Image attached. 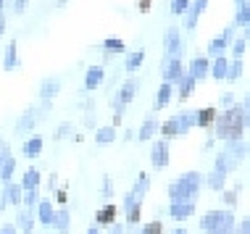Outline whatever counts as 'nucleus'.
Returning a JSON list of instances; mask_svg holds the SVG:
<instances>
[{
	"mask_svg": "<svg viewBox=\"0 0 250 234\" xmlns=\"http://www.w3.org/2000/svg\"><path fill=\"white\" fill-rule=\"evenodd\" d=\"M98 218H100V221H105V218H113V208H105V211H100V213H98Z\"/></svg>",
	"mask_w": 250,
	"mask_h": 234,
	"instance_id": "obj_1",
	"label": "nucleus"
}]
</instances>
